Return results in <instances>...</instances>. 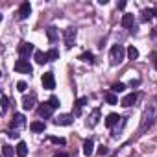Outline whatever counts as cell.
<instances>
[{
  "label": "cell",
  "instance_id": "6da1fadb",
  "mask_svg": "<svg viewBox=\"0 0 157 157\" xmlns=\"http://www.w3.org/2000/svg\"><path fill=\"white\" fill-rule=\"evenodd\" d=\"M155 120H157V96L148 104V107H146V111H144V115H142L140 128H142V129H144V128H150Z\"/></svg>",
  "mask_w": 157,
  "mask_h": 157
},
{
  "label": "cell",
  "instance_id": "7a4b0ae2",
  "mask_svg": "<svg viewBox=\"0 0 157 157\" xmlns=\"http://www.w3.org/2000/svg\"><path fill=\"white\" fill-rule=\"evenodd\" d=\"M126 54H128V50L122 44H113V48H111V63L113 65H120L126 59Z\"/></svg>",
  "mask_w": 157,
  "mask_h": 157
},
{
  "label": "cell",
  "instance_id": "3957f363",
  "mask_svg": "<svg viewBox=\"0 0 157 157\" xmlns=\"http://www.w3.org/2000/svg\"><path fill=\"white\" fill-rule=\"evenodd\" d=\"M17 52H19L21 59H28V57H30V54H35L37 50L33 48V44H32V43H21V44H19V48H17Z\"/></svg>",
  "mask_w": 157,
  "mask_h": 157
},
{
  "label": "cell",
  "instance_id": "277c9868",
  "mask_svg": "<svg viewBox=\"0 0 157 157\" xmlns=\"http://www.w3.org/2000/svg\"><path fill=\"white\" fill-rule=\"evenodd\" d=\"M15 70L21 72V74H32L33 68H32L28 59H19V61H15Z\"/></svg>",
  "mask_w": 157,
  "mask_h": 157
},
{
  "label": "cell",
  "instance_id": "5b68a950",
  "mask_svg": "<svg viewBox=\"0 0 157 157\" xmlns=\"http://www.w3.org/2000/svg\"><path fill=\"white\" fill-rule=\"evenodd\" d=\"M41 82H43V87H44V89H48V91L56 89V78H54V74H52V72H44Z\"/></svg>",
  "mask_w": 157,
  "mask_h": 157
},
{
  "label": "cell",
  "instance_id": "8992f818",
  "mask_svg": "<svg viewBox=\"0 0 157 157\" xmlns=\"http://www.w3.org/2000/svg\"><path fill=\"white\" fill-rule=\"evenodd\" d=\"M63 35H65V46L67 48H72L74 46V39H76V30L74 28H67Z\"/></svg>",
  "mask_w": 157,
  "mask_h": 157
},
{
  "label": "cell",
  "instance_id": "52a82bcc",
  "mask_svg": "<svg viewBox=\"0 0 157 157\" xmlns=\"http://www.w3.org/2000/svg\"><path fill=\"white\" fill-rule=\"evenodd\" d=\"M35 102H37V94H35V93H32L30 96L26 94V96L22 98V107H24L26 111H30V109L35 107Z\"/></svg>",
  "mask_w": 157,
  "mask_h": 157
},
{
  "label": "cell",
  "instance_id": "ba28073f",
  "mask_svg": "<svg viewBox=\"0 0 157 157\" xmlns=\"http://www.w3.org/2000/svg\"><path fill=\"white\" fill-rule=\"evenodd\" d=\"M72 122H74V115H59V117L54 120L56 126H70Z\"/></svg>",
  "mask_w": 157,
  "mask_h": 157
},
{
  "label": "cell",
  "instance_id": "9c48e42d",
  "mask_svg": "<svg viewBox=\"0 0 157 157\" xmlns=\"http://www.w3.org/2000/svg\"><path fill=\"white\" fill-rule=\"evenodd\" d=\"M30 13H32V6H30V2H22L21 8H19V17L24 21V19L30 17Z\"/></svg>",
  "mask_w": 157,
  "mask_h": 157
},
{
  "label": "cell",
  "instance_id": "30bf717a",
  "mask_svg": "<svg viewBox=\"0 0 157 157\" xmlns=\"http://www.w3.org/2000/svg\"><path fill=\"white\" fill-rule=\"evenodd\" d=\"M85 104H87V98L85 96H82V98L76 100V104H74V117H80L82 115V109H83Z\"/></svg>",
  "mask_w": 157,
  "mask_h": 157
},
{
  "label": "cell",
  "instance_id": "8fae6325",
  "mask_svg": "<svg viewBox=\"0 0 157 157\" xmlns=\"http://www.w3.org/2000/svg\"><path fill=\"white\" fill-rule=\"evenodd\" d=\"M52 113H54V107L46 102V104H43L41 107H39V115L41 117H44V118H50L52 117Z\"/></svg>",
  "mask_w": 157,
  "mask_h": 157
},
{
  "label": "cell",
  "instance_id": "7c38bea8",
  "mask_svg": "<svg viewBox=\"0 0 157 157\" xmlns=\"http://www.w3.org/2000/svg\"><path fill=\"white\" fill-rule=\"evenodd\" d=\"M24 115H15L13 118H11V122H10V128L11 129H17V128H21V126H24Z\"/></svg>",
  "mask_w": 157,
  "mask_h": 157
},
{
  "label": "cell",
  "instance_id": "4fadbf2b",
  "mask_svg": "<svg viewBox=\"0 0 157 157\" xmlns=\"http://www.w3.org/2000/svg\"><path fill=\"white\" fill-rule=\"evenodd\" d=\"M93 153H94V142H93V139H87L83 142V155L85 157H91Z\"/></svg>",
  "mask_w": 157,
  "mask_h": 157
},
{
  "label": "cell",
  "instance_id": "5bb4252c",
  "mask_svg": "<svg viewBox=\"0 0 157 157\" xmlns=\"http://www.w3.org/2000/svg\"><path fill=\"white\" fill-rule=\"evenodd\" d=\"M133 22H135V17H133L131 13H126V15H122V21H120V24H122L124 28H131V26H133Z\"/></svg>",
  "mask_w": 157,
  "mask_h": 157
},
{
  "label": "cell",
  "instance_id": "9a60e30c",
  "mask_svg": "<svg viewBox=\"0 0 157 157\" xmlns=\"http://www.w3.org/2000/svg\"><path fill=\"white\" fill-rule=\"evenodd\" d=\"M135 102H137V94H135V93H131V94H126V96L122 98V102H120V104H122L124 107H129V105H133Z\"/></svg>",
  "mask_w": 157,
  "mask_h": 157
},
{
  "label": "cell",
  "instance_id": "2e32d148",
  "mask_svg": "<svg viewBox=\"0 0 157 157\" xmlns=\"http://www.w3.org/2000/svg\"><path fill=\"white\" fill-rule=\"evenodd\" d=\"M89 118H91V120H87V124H89L91 128H94V126L98 124V120H100V109H98V107L93 109V115H91Z\"/></svg>",
  "mask_w": 157,
  "mask_h": 157
},
{
  "label": "cell",
  "instance_id": "e0dca14e",
  "mask_svg": "<svg viewBox=\"0 0 157 157\" xmlns=\"http://www.w3.org/2000/svg\"><path fill=\"white\" fill-rule=\"evenodd\" d=\"M120 118H122V117H118L117 113H109V115H107V118H105V126H107V128H113Z\"/></svg>",
  "mask_w": 157,
  "mask_h": 157
},
{
  "label": "cell",
  "instance_id": "ac0fdd59",
  "mask_svg": "<svg viewBox=\"0 0 157 157\" xmlns=\"http://www.w3.org/2000/svg\"><path fill=\"white\" fill-rule=\"evenodd\" d=\"M44 128H46V124H44V122H41V120H35V122H32V124H30V129H32V131H35V133L44 131Z\"/></svg>",
  "mask_w": 157,
  "mask_h": 157
},
{
  "label": "cell",
  "instance_id": "d6986e66",
  "mask_svg": "<svg viewBox=\"0 0 157 157\" xmlns=\"http://www.w3.org/2000/svg\"><path fill=\"white\" fill-rule=\"evenodd\" d=\"M33 56H35V61H37L39 65H44V63L48 61V56H46L44 52H41V50H37V52H35Z\"/></svg>",
  "mask_w": 157,
  "mask_h": 157
},
{
  "label": "cell",
  "instance_id": "ffe728a7",
  "mask_svg": "<svg viewBox=\"0 0 157 157\" xmlns=\"http://www.w3.org/2000/svg\"><path fill=\"white\" fill-rule=\"evenodd\" d=\"M17 155H19V157H26V155H28V146H26V142H19V144H17Z\"/></svg>",
  "mask_w": 157,
  "mask_h": 157
},
{
  "label": "cell",
  "instance_id": "44dd1931",
  "mask_svg": "<svg viewBox=\"0 0 157 157\" xmlns=\"http://www.w3.org/2000/svg\"><path fill=\"white\" fill-rule=\"evenodd\" d=\"M46 35H48V41H50V43H54V41L57 39V28L50 26V28L46 30Z\"/></svg>",
  "mask_w": 157,
  "mask_h": 157
},
{
  "label": "cell",
  "instance_id": "7402d4cb",
  "mask_svg": "<svg viewBox=\"0 0 157 157\" xmlns=\"http://www.w3.org/2000/svg\"><path fill=\"white\" fill-rule=\"evenodd\" d=\"M105 102H107L109 105H115V104L118 102V98H117V94H115V93H111V91H109V93H105Z\"/></svg>",
  "mask_w": 157,
  "mask_h": 157
},
{
  "label": "cell",
  "instance_id": "603a6c76",
  "mask_svg": "<svg viewBox=\"0 0 157 157\" xmlns=\"http://www.w3.org/2000/svg\"><path fill=\"white\" fill-rule=\"evenodd\" d=\"M128 57H129V59H137V57H139V50H137L135 46H129V48H128Z\"/></svg>",
  "mask_w": 157,
  "mask_h": 157
},
{
  "label": "cell",
  "instance_id": "cb8c5ba5",
  "mask_svg": "<svg viewBox=\"0 0 157 157\" xmlns=\"http://www.w3.org/2000/svg\"><path fill=\"white\" fill-rule=\"evenodd\" d=\"M46 56H48V61H56V59L59 57V52H57L56 48H52V50L46 52Z\"/></svg>",
  "mask_w": 157,
  "mask_h": 157
},
{
  "label": "cell",
  "instance_id": "d4e9b609",
  "mask_svg": "<svg viewBox=\"0 0 157 157\" xmlns=\"http://www.w3.org/2000/svg\"><path fill=\"white\" fill-rule=\"evenodd\" d=\"M80 59H82V61H85V63H93V61H94V56H93L91 52H85V54H82V56H80Z\"/></svg>",
  "mask_w": 157,
  "mask_h": 157
},
{
  "label": "cell",
  "instance_id": "484cf974",
  "mask_svg": "<svg viewBox=\"0 0 157 157\" xmlns=\"http://www.w3.org/2000/svg\"><path fill=\"white\" fill-rule=\"evenodd\" d=\"M124 91H126V85L124 83H115L111 87V93H124Z\"/></svg>",
  "mask_w": 157,
  "mask_h": 157
},
{
  "label": "cell",
  "instance_id": "4316f807",
  "mask_svg": "<svg viewBox=\"0 0 157 157\" xmlns=\"http://www.w3.org/2000/svg\"><path fill=\"white\" fill-rule=\"evenodd\" d=\"M2 155H4V157H13V148L8 146V144H4V148H2Z\"/></svg>",
  "mask_w": 157,
  "mask_h": 157
},
{
  "label": "cell",
  "instance_id": "83f0119b",
  "mask_svg": "<svg viewBox=\"0 0 157 157\" xmlns=\"http://www.w3.org/2000/svg\"><path fill=\"white\" fill-rule=\"evenodd\" d=\"M48 104L54 107V109H57L59 105H61V102H59V98L57 96H50V100H48Z\"/></svg>",
  "mask_w": 157,
  "mask_h": 157
},
{
  "label": "cell",
  "instance_id": "f1b7e54d",
  "mask_svg": "<svg viewBox=\"0 0 157 157\" xmlns=\"http://www.w3.org/2000/svg\"><path fill=\"white\" fill-rule=\"evenodd\" d=\"M8 105H10V100H8V96H6V94H2V113H6V111H8Z\"/></svg>",
  "mask_w": 157,
  "mask_h": 157
},
{
  "label": "cell",
  "instance_id": "f546056e",
  "mask_svg": "<svg viewBox=\"0 0 157 157\" xmlns=\"http://www.w3.org/2000/svg\"><path fill=\"white\" fill-rule=\"evenodd\" d=\"M142 15H144V17H142L144 21H150V19L153 17V10H144V11H142Z\"/></svg>",
  "mask_w": 157,
  "mask_h": 157
},
{
  "label": "cell",
  "instance_id": "4dcf8cb0",
  "mask_svg": "<svg viewBox=\"0 0 157 157\" xmlns=\"http://www.w3.org/2000/svg\"><path fill=\"white\" fill-rule=\"evenodd\" d=\"M26 89H28L26 82H19V83H17V91H21V93H26Z\"/></svg>",
  "mask_w": 157,
  "mask_h": 157
},
{
  "label": "cell",
  "instance_id": "1f68e13d",
  "mask_svg": "<svg viewBox=\"0 0 157 157\" xmlns=\"http://www.w3.org/2000/svg\"><path fill=\"white\" fill-rule=\"evenodd\" d=\"M50 140H52L54 144H61V146L67 142V140H65V139H61V137H50Z\"/></svg>",
  "mask_w": 157,
  "mask_h": 157
},
{
  "label": "cell",
  "instance_id": "d6a6232c",
  "mask_svg": "<svg viewBox=\"0 0 157 157\" xmlns=\"http://www.w3.org/2000/svg\"><path fill=\"white\" fill-rule=\"evenodd\" d=\"M98 155H100V157L107 155V148H105V146H100V148H98Z\"/></svg>",
  "mask_w": 157,
  "mask_h": 157
},
{
  "label": "cell",
  "instance_id": "836d02e7",
  "mask_svg": "<svg viewBox=\"0 0 157 157\" xmlns=\"http://www.w3.org/2000/svg\"><path fill=\"white\" fill-rule=\"evenodd\" d=\"M54 157H68L65 151H57V153H54Z\"/></svg>",
  "mask_w": 157,
  "mask_h": 157
},
{
  "label": "cell",
  "instance_id": "e575fe53",
  "mask_svg": "<svg viewBox=\"0 0 157 157\" xmlns=\"http://www.w3.org/2000/svg\"><path fill=\"white\" fill-rule=\"evenodd\" d=\"M8 137H11V139H15V137H19V133H15V131H8Z\"/></svg>",
  "mask_w": 157,
  "mask_h": 157
},
{
  "label": "cell",
  "instance_id": "d590c367",
  "mask_svg": "<svg viewBox=\"0 0 157 157\" xmlns=\"http://www.w3.org/2000/svg\"><path fill=\"white\" fill-rule=\"evenodd\" d=\"M118 8H120V10H124V8H126V2H124V0H122V2H118Z\"/></svg>",
  "mask_w": 157,
  "mask_h": 157
},
{
  "label": "cell",
  "instance_id": "8d00e7d4",
  "mask_svg": "<svg viewBox=\"0 0 157 157\" xmlns=\"http://www.w3.org/2000/svg\"><path fill=\"white\" fill-rule=\"evenodd\" d=\"M139 83H140V82H139V80H133V82H131V87H137V85H139Z\"/></svg>",
  "mask_w": 157,
  "mask_h": 157
},
{
  "label": "cell",
  "instance_id": "74e56055",
  "mask_svg": "<svg viewBox=\"0 0 157 157\" xmlns=\"http://www.w3.org/2000/svg\"><path fill=\"white\" fill-rule=\"evenodd\" d=\"M153 17H157V6L153 8Z\"/></svg>",
  "mask_w": 157,
  "mask_h": 157
},
{
  "label": "cell",
  "instance_id": "f35d334b",
  "mask_svg": "<svg viewBox=\"0 0 157 157\" xmlns=\"http://www.w3.org/2000/svg\"><path fill=\"white\" fill-rule=\"evenodd\" d=\"M155 68H157V59H155Z\"/></svg>",
  "mask_w": 157,
  "mask_h": 157
}]
</instances>
